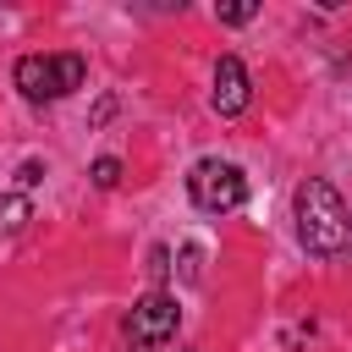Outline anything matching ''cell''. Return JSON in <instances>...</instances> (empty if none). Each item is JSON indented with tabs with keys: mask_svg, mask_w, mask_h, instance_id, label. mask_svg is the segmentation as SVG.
I'll list each match as a JSON object with an SVG mask.
<instances>
[{
	"mask_svg": "<svg viewBox=\"0 0 352 352\" xmlns=\"http://www.w3.org/2000/svg\"><path fill=\"white\" fill-rule=\"evenodd\" d=\"M292 209H297V236L308 253L319 258H341L352 248V214L341 204V192L324 182V176H308L297 192H292Z\"/></svg>",
	"mask_w": 352,
	"mask_h": 352,
	"instance_id": "6da1fadb",
	"label": "cell"
},
{
	"mask_svg": "<svg viewBox=\"0 0 352 352\" xmlns=\"http://www.w3.org/2000/svg\"><path fill=\"white\" fill-rule=\"evenodd\" d=\"M82 77H88V60L82 55H22L16 60V88L33 104H50V99L77 94Z\"/></svg>",
	"mask_w": 352,
	"mask_h": 352,
	"instance_id": "7a4b0ae2",
	"label": "cell"
},
{
	"mask_svg": "<svg viewBox=\"0 0 352 352\" xmlns=\"http://www.w3.org/2000/svg\"><path fill=\"white\" fill-rule=\"evenodd\" d=\"M187 192H192V204L204 214H231V209L248 204V176L231 160H198L187 170Z\"/></svg>",
	"mask_w": 352,
	"mask_h": 352,
	"instance_id": "3957f363",
	"label": "cell"
},
{
	"mask_svg": "<svg viewBox=\"0 0 352 352\" xmlns=\"http://www.w3.org/2000/svg\"><path fill=\"white\" fill-rule=\"evenodd\" d=\"M176 319H182L176 297L148 292V297H138V302H132V314H126V336L148 352V346H160V341H170V336H176Z\"/></svg>",
	"mask_w": 352,
	"mask_h": 352,
	"instance_id": "277c9868",
	"label": "cell"
},
{
	"mask_svg": "<svg viewBox=\"0 0 352 352\" xmlns=\"http://www.w3.org/2000/svg\"><path fill=\"white\" fill-rule=\"evenodd\" d=\"M214 110L220 116H242L248 110V99H253V82H248V66L236 60V55H220V66H214Z\"/></svg>",
	"mask_w": 352,
	"mask_h": 352,
	"instance_id": "5b68a950",
	"label": "cell"
},
{
	"mask_svg": "<svg viewBox=\"0 0 352 352\" xmlns=\"http://www.w3.org/2000/svg\"><path fill=\"white\" fill-rule=\"evenodd\" d=\"M28 214H33L28 192H6V198H0V231H6V236H11V231H22V226H28Z\"/></svg>",
	"mask_w": 352,
	"mask_h": 352,
	"instance_id": "8992f818",
	"label": "cell"
},
{
	"mask_svg": "<svg viewBox=\"0 0 352 352\" xmlns=\"http://www.w3.org/2000/svg\"><path fill=\"white\" fill-rule=\"evenodd\" d=\"M116 182H121V160H116V154H104V160H94V187H104V192H110Z\"/></svg>",
	"mask_w": 352,
	"mask_h": 352,
	"instance_id": "52a82bcc",
	"label": "cell"
},
{
	"mask_svg": "<svg viewBox=\"0 0 352 352\" xmlns=\"http://www.w3.org/2000/svg\"><path fill=\"white\" fill-rule=\"evenodd\" d=\"M214 16H220V22H231V28H242V22H253V16H258V6H253V0H242V6H220Z\"/></svg>",
	"mask_w": 352,
	"mask_h": 352,
	"instance_id": "ba28073f",
	"label": "cell"
},
{
	"mask_svg": "<svg viewBox=\"0 0 352 352\" xmlns=\"http://www.w3.org/2000/svg\"><path fill=\"white\" fill-rule=\"evenodd\" d=\"M38 182H44V160H22V165H16V187L28 192V187H38Z\"/></svg>",
	"mask_w": 352,
	"mask_h": 352,
	"instance_id": "9c48e42d",
	"label": "cell"
},
{
	"mask_svg": "<svg viewBox=\"0 0 352 352\" xmlns=\"http://www.w3.org/2000/svg\"><path fill=\"white\" fill-rule=\"evenodd\" d=\"M165 270H170V253H165V248H148V275L165 280Z\"/></svg>",
	"mask_w": 352,
	"mask_h": 352,
	"instance_id": "30bf717a",
	"label": "cell"
},
{
	"mask_svg": "<svg viewBox=\"0 0 352 352\" xmlns=\"http://www.w3.org/2000/svg\"><path fill=\"white\" fill-rule=\"evenodd\" d=\"M198 258H204V253L187 242V248H182V280H198Z\"/></svg>",
	"mask_w": 352,
	"mask_h": 352,
	"instance_id": "8fae6325",
	"label": "cell"
}]
</instances>
